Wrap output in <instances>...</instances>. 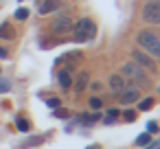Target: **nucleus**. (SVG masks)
I'll use <instances>...</instances> for the list:
<instances>
[{
  "mask_svg": "<svg viewBox=\"0 0 160 149\" xmlns=\"http://www.w3.org/2000/svg\"><path fill=\"white\" fill-rule=\"evenodd\" d=\"M118 75L125 79V83H132V86H136V88H147V86H149V79L145 77V70H142L140 66H136L134 62L123 64Z\"/></svg>",
  "mask_w": 160,
  "mask_h": 149,
  "instance_id": "obj_1",
  "label": "nucleus"
},
{
  "mask_svg": "<svg viewBox=\"0 0 160 149\" xmlns=\"http://www.w3.org/2000/svg\"><path fill=\"white\" fill-rule=\"evenodd\" d=\"M136 42H138V46H140V51H142V53L151 55L153 59H156V57H160V37H158V35H153L151 31H140V33H138V37H136Z\"/></svg>",
  "mask_w": 160,
  "mask_h": 149,
  "instance_id": "obj_2",
  "label": "nucleus"
},
{
  "mask_svg": "<svg viewBox=\"0 0 160 149\" xmlns=\"http://www.w3.org/2000/svg\"><path fill=\"white\" fill-rule=\"evenodd\" d=\"M94 33H97V27H94V22L90 18H81V20H77L72 24V37H75V42H90L94 37Z\"/></svg>",
  "mask_w": 160,
  "mask_h": 149,
  "instance_id": "obj_3",
  "label": "nucleus"
},
{
  "mask_svg": "<svg viewBox=\"0 0 160 149\" xmlns=\"http://www.w3.org/2000/svg\"><path fill=\"white\" fill-rule=\"evenodd\" d=\"M132 57H134V64H136V66H140L142 70H149V72H153V70H156V62H153V57H151V55H147V53H142L140 48H136V51L132 53Z\"/></svg>",
  "mask_w": 160,
  "mask_h": 149,
  "instance_id": "obj_4",
  "label": "nucleus"
},
{
  "mask_svg": "<svg viewBox=\"0 0 160 149\" xmlns=\"http://www.w3.org/2000/svg\"><path fill=\"white\" fill-rule=\"evenodd\" d=\"M142 20L149 24H160V2H147L142 7Z\"/></svg>",
  "mask_w": 160,
  "mask_h": 149,
  "instance_id": "obj_5",
  "label": "nucleus"
},
{
  "mask_svg": "<svg viewBox=\"0 0 160 149\" xmlns=\"http://www.w3.org/2000/svg\"><path fill=\"white\" fill-rule=\"evenodd\" d=\"M72 18L70 16H57V20L53 22V33L55 35H64V33H70L72 31Z\"/></svg>",
  "mask_w": 160,
  "mask_h": 149,
  "instance_id": "obj_6",
  "label": "nucleus"
},
{
  "mask_svg": "<svg viewBox=\"0 0 160 149\" xmlns=\"http://www.w3.org/2000/svg\"><path fill=\"white\" fill-rule=\"evenodd\" d=\"M140 99V92L136 90V88H125L123 92H118V101L123 103V105H129V103H136Z\"/></svg>",
  "mask_w": 160,
  "mask_h": 149,
  "instance_id": "obj_7",
  "label": "nucleus"
},
{
  "mask_svg": "<svg viewBox=\"0 0 160 149\" xmlns=\"http://www.w3.org/2000/svg\"><path fill=\"white\" fill-rule=\"evenodd\" d=\"M62 7L59 0H44V2H40V16H48L53 11H57Z\"/></svg>",
  "mask_w": 160,
  "mask_h": 149,
  "instance_id": "obj_8",
  "label": "nucleus"
},
{
  "mask_svg": "<svg viewBox=\"0 0 160 149\" xmlns=\"http://www.w3.org/2000/svg\"><path fill=\"white\" fill-rule=\"evenodd\" d=\"M88 83H90V75H88V72H79L77 79H75V94L83 92V90L88 88Z\"/></svg>",
  "mask_w": 160,
  "mask_h": 149,
  "instance_id": "obj_9",
  "label": "nucleus"
},
{
  "mask_svg": "<svg viewBox=\"0 0 160 149\" xmlns=\"http://www.w3.org/2000/svg\"><path fill=\"white\" fill-rule=\"evenodd\" d=\"M125 88H127V83H125V79H123L121 75H112V77H110V90H112V92L118 94V92H123Z\"/></svg>",
  "mask_w": 160,
  "mask_h": 149,
  "instance_id": "obj_10",
  "label": "nucleus"
},
{
  "mask_svg": "<svg viewBox=\"0 0 160 149\" xmlns=\"http://www.w3.org/2000/svg\"><path fill=\"white\" fill-rule=\"evenodd\" d=\"M0 37H5V40H13L16 37V31L11 24H0Z\"/></svg>",
  "mask_w": 160,
  "mask_h": 149,
  "instance_id": "obj_11",
  "label": "nucleus"
},
{
  "mask_svg": "<svg viewBox=\"0 0 160 149\" xmlns=\"http://www.w3.org/2000/svg\"><path fill=\"white\" fill-rule=\"evenodd\" d=\"M57 77H59V86H62V88H70L72 79H70V72H68V70H62Z\"/></svg>",
  "mask_w": 160,
  "mask_h": 149,
  "instance_id": "obj_12",
  "label": "nucleus"
},
{
  "mask_svg": "<svg viewBox=\"0 0 160 149\" xmlns=\"http://www.w3.org/2000/svg\"><path fill=\"white\" fill-rule=\"evenodd\" d=\"M149 142H151V136H149V134H140V136L136 138V145H138V147H145V145H149Z\"/></svg>",
  "mask_w": 160,
  "mask_h": 149,
  "instance_id": "obj_13",
  "label": "nucleus"
},
{
  "mask_svg": "<svg viewBox=\"0 0 160 149\" xmlns=\"http://www.w3.org/2000/svg\"><path fill=\"white\" fill-rule=\"evenodd\" d=\"M153 105V99H142L140 103H138V110H149Z\"/></svg>",
  "mask_w": 160,
  "mask_h": 149,
  "instance_id": "obj_14",
  "label": "nucleus"
},
{
  "mask_svg": "<svg viewBox=\"0 0 160 149\" xmlns=\"http://www.w3.org/2000/svg\"><path fill=\"white\" fill-rule=\"evenodd\" d=\"M18 129H20V132H29V129H31L29 121H24V118H18Z\"/></svg>",
  "mask_w": 160,
  "mask_h": 149,
  "instance_id": "obj_15",
  "label": "nucleus"
},
{
  "mask_svg": "<svg viewBox=\"0 0 160 149\" xmlns=\"http://www.w3.org/2000/svg\"><path fill=\"white\" fill-rule=\"evenodd\" d=\"M16 18H18V20H27V18H29V9H18V11H16Z\"/></svg>",
  "mask_w": 160,
  "mask_h": 149,
  "instance_id": "obj_16",
  "label": "nucleus"
},
{
  "mask_svg": "<svg viewBox=\"0 0 160 149\" xmlns=\"http://www.w3.org/2000/svg\"><path fill=\"white\" fill-rule=\"evenodd\" d=\"M118 116V110H108V116H105V123H112L114 118Z\"/></svg>",
  "mask_w": 160,
  "mask_h": 149,
  "instance_id": "obj_17",
  "label": "nucleus"
},
{
  "mask_svg": "<svg viewBox=\"0 0 160 149\" xmlns=\"http://www.w3.org/2000/svg\"><path fill=\"white\" fill-rule=\"evenodd\" d=\"M156 132H158V123L156 121H149L147 123V134H156Z\"/></svg>",
  "mask_w": 160,
  "mask_h": 149,
  "instance_id": "obj_18",
  "label": "nucleus"
},
{
  "mask_svg": "<svg viewBox=\"0 0 160 149\" xmlns=\"http://www.w3.org/2000/svg\"><path fill=\"white\" fill-rule=\"evenodd\" d=\"M9 88H11V83L7 79H0V92H9Z\"/></svg>",
  "mask_w": 160,
  "mask_h": 149,
  "instance_id": "obj_19",
  "label": "nucleus"
},
{
  "mask_svg": "<svg viewBox=\"0 0 160 149\" xmlns=\"http://www.w3.org/2000/svg\"><path fill=\"white\" fill-rule=\"evenodd\" d=\"M90 107L92 110H99L101 107V99H90Z\"/></svg>",
  "mask_w": 160,
  "mask_h": 149,
  "instance_id": "obj_20",
  "label": "nucleus"
},
{
  "mask_svg": "<svg viewBox=\"0 0 160 149\" xmlns=\"http://www.w3.org/2000/svg\"><path fill=\"white\" fill-rule=\"evenodd\" d=\"M48 107H59V99H48Z\"/></svg>",
  "mask_w": 160,
  "mask_h": 149,
  "instance_id": "obj_21",
  "label": "nucleus"
},
{
  "mask_svg": "<svg viewBox=\"0 0 160 149\" xmlns=\"http://www.w3.org/2000/svg\"><path fill=\"white\" fill-rule=\"evenodd\" d=\"M123 118H125V121H134V118H136V112H125Z\"/></svg>",
  "mask_w": 160,
  "mask_h": 149,
  "instance_id": "obj_22",
  "label": "nucleus"
},
{
  "mask_svg": "<svg viewBox=\"0 0 160 149\" xmlns=\"http://www.w3.org/2000/svg\"><path fill=\"white\" fill-rule=\"evenodd\" d=\"M147 149H160V140H156V142H149V147Z\"/></svg>",
  "mask_w": 160,
  "mask_h": 149,
  "instance_id": "obj_23",
  "label": "nucleus"
},
{
  "mask_svg": "<svg viewBox=\"0 0 160 149\" xmlns=\"http://www.w3.org/2000/svg\"><path fill=\"white\" fill-rule=\"evenodd\" d=\"M0 57H7V51H5L2 46H0Z\"/></svg>",
  "mask_w": 160,
  "mask_h": 149,
  "instance_id": "obj_24",
  "label": "nucleus"
},
{
  "mask_svg": "<svg viewBox=\"0 0 160 149\" xmlns=\"http://www.w3.org/2000/svg\"><path fill=\"white\" fill-rule=\"evenodd\" d=\"M147 2H160V0H147Z\"/></svg>",
  "mask_w": 160,
  "mask_h": 149,
  "instance_id": "obj_25",
  "label": "nucleus"
}]
</instances>
